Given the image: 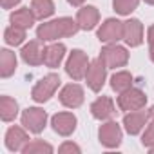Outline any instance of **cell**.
I'll return each mask as SVG.
<instances>
[{
  "instance_id": "4316f807",
  "label": "cell",
  "mask_w": 154,
  "mask_h": 154,
  "mask_svg": "<svg viewBox=\"0 0 154 154\" xmlns=\"http://www.w3.org/2000/svg\"><path fill=\"white\" fill-rule=\"evenodd\" d=\"M141 143H143V147L154 145V120L147 125V129H145V132H143V138H141Z\"/></svg>"
},
{
  "instance_id": "44dd1931",
  "label": "cell",
  "mask_w": 154,
  "mask_h": 154,
  "mask_svg": "<svg viewBox=\"0 0 154 154\" xmlns=\"http://www.w3.org/2000/svg\"><path fill=\"white\" fill-rule=\"evenodd\" d=\"M18 114V103L11 96H2L0 98V118L2 122H13Z\"/></svg>"
},
{
  "instance_id": "6da1fadb",
  "label": "cell",
  "mask_w": 154,
  "mask_h": 154,
  "mask_svg": "<svg viewBox=\"0 0 154 154\" xmlns=\"http://www.w3.org/2000/svg\"><path fill=\"white\" fill-rule=\"evenodd\" d=\"M78 29H80V26L76 20H72L69 17H62L58 20H51V22L38 26L36 36L42 42H53V40H58L63 36H72L78 33Z\"/></svg>"
},
{
  "instance_id": "30bf717a",
  "label": "cell",
  "mask_w": 154,
  "mask_h": 154,
  "mask_svg": "<svg viewBox=\"0 0 154 154\" xmlns=\"http://www.w3.org/2000/svg\"><path fill=\"white\" fill-rule=\"evenodd\" d=\"M60 103L69 107V109H76L84 103V89L78 84H69L62 89L60 93Z\"/></svg>"
},
{
  "instance_id": "8fae6325",
  "label": "cell",
  "mask_w": 154,
  "mask_h": 154,
  "mask_svg": "<svg viewBox=\"0 0 154 154\" xmlns=\"http://www.w3.org/2000/svg\"><path fill=\"white\" fill-rule=\"evenodd\" d=\"M123 40L131 47H138L143 42V26L138 18H131L123 22Z\"/></svg>"
},
{
  "instance_id": "8992f818",
  "label": "cell",
  "mask_w": 154,
  "mask_h": 154,
  "mask_svg": "<svg viewBox=\"0 0 154 154\" xmlns=\"http://www.w3.org/2000/svg\"><path fill=\"white\" fill-rule=\"evenodd\" d=\"M45 123H47V112L40 107H29L22 112V125L33 134H40L45 129Z\"/></svg>"
},
{
  "instance_id": "d4e9b609",
  "label": "cell",
  "mask_w": 154,
  "mask_h": 154,
  "mask_svg": "<svg viewBox=\"0 0 154 154\" xmlns=\"http://www.w3.org/2000/svg\"><path fill=\"white\" fill-rule=\"evenodd\" d=\"M24 38H26V29H22V27L11 26L4 31V40L9 45H20L24 42Z\"/></svg>"
},
{
  "instance_id": "9c48e42d",
  "label": "cell",
  "mask_w": 154,
  "mask_h": 154,
  "mask_svg": "<svg viewBox=\"0 0 154 154\" xmlns=\"http://www.w3.org/2000/svg\"><path fill=\"white\" fill-rule=\"evenodd\" d=\"M122 127L116 123V122H107L100 127L98 131V138H100V143L107 149H114L122 143Z\"/></svg>"
},
{
  "instance_id": "d6986e66",
  "label": "cell",
  "mask_w": 154,
  "mask_h": 154,
  "mask_svg": "<svg viewBox=\"0 0 154 154\" xmlns=\"http://www.w3.org/2000/svg\"><path fill=\"white\" fill-rule=\"evenodd\" d=\"M9 20H11V24H13V26H17V27L29 29V27L35 24L36 17H35L33 9H29V8H22V9H17L15 13H11Z\"/></svg>"
},
{
  "instance_id": "2e32d148",
  "label": "cell",
  "mask_w": 154,
  "mask_h": 154,
  "mask_svg": "<svg viewBox=\"0 0 154 154\" xmlns=\"http://www.w3.org/2000/svg\"><path fill=\"white\" fill-rule=\"evenodd\" d=\"M27 141H29L27 132H26L22 127H18V125L11 127V129L6 132V147H8L11 152H18V150H22L24 145H26Z\"/></svg>"
},
{
  "instance_id": "d6a6232c",
  "label": "cell",
  "mask_w": 154,
  "mask_h": 154,
  "mask_svg": "<svg viewBox=\"0 0 154 154\" xmlns=\"http://www.w3.org/2000/svg\"><path fill=\"white\" fill-rule=\"evenodd\" d=\"M145 4H150V6H154V0H145Z\"/></svg>"
},
{
  "instance_id": "5b68a950",
  "label": "cell",
  "mask_w": 154,
  "mask_h": 154,
  "mask_svg": "<svg viewBox=\"0 0 154 154\" xmlns=\"http://www.w3.org/2000/svg\"><path fill=\"white\" fill-rule=\"evenodd\" d=\"M145 103H147V96L138 87H129L127 91L120 93V96H118V107L122 111H125V112L143 109Z\"/></svg>"
},
{
  "instance_id": "5bb4252c",
  "label": "cell",
  "mask_w": 154,
  "mask_h": 154,
  "mask_svg": "<svg viewBox=\"0 0 154 154\" xmlns=\"http://www.w3.org/2000/svg\"><path fill=\"white\" fill-rule=\"evenodd\" d=\"M149 118H150V114L149 112H145V111H131V112H127L125 114V118H123V125H125V131L129 132V134H138V132H141V129L145 127V123L149 122Z\"/></svg>"
},
{
  "instance_id": "603a6c76",
  "label": "cell",
  "mask_w": 154,
  "mask_h": 154,
  "mask_svg": "<svg viewBox=\"0 0 154 154\" xmlns=\"http://www.w3.org/2000/svg\"><path fill=\"white\" fill-rule=\"evenodd\" d=\"M31 9L38 20H44L54 13V4H53V0H33Z\"/></svg>"
},
{
  "instance_id": "7a4b0ae2",
  "label": "cell",
  "mask_w": 154,
  "mask_h": 154,
  "mask_svg": "<svg viewBox=\"0 0 154 154\" xmlns=\"http://www.w3.org/2000/svg\"><path fill=\"white\" fill-rule=\"evenodd\" d=\"M58 85H60V76L54 74V72H49V74H45L44 78L33 87L31 98H33L35 102H38V103H44V102H47V100L56 93Z\"/></svg>"
},
{
  "instance_id": "7c38bea8",
  "label": "cell",
  "mask_w": 154,
  "mask_h": 154,
  "mask_svg": "<svg viewBox=\"0 0 154 154\" xmlns=\"http://www.w3.org/2000/svg\"><path fill=\"white\" fill-rule=\"evenodd\" d=\"M116 112L118 111L114 107V102L109 96H100L91 103V114L96 120H111L116 116Z\"/></svg>"
},
{
  "instance_id": "f1b7e54d",
  "label": "cell",
  "mask_w": 154,
  "mask_h": 154,
  "mask_svg": "<svg viewBox=\"0 0 154 154\" xmlns=\"http://www.w3.org/2000/svg\"><path fill=\"white\" fill-rule=\"evenodd\" d=\"M147 38H149V56H150V60L154 62V24L149 27Z\"/></svg>"
},
{
  "instance_id": "52a82bcc",
  "label": "cell",
  "mask_w": 154,
  "mask_h": 154,
  "mask_svg": "<svg viewBox=\"0 0 154 154\" xmlns=\"http://www.w3.org/2000/svg\"><path fill=\"white\" fill-rule=\"evenodd\" d=\"M100 58L105 62L107 69H116V67H123L129 62V53H127L125 47L116 45V44H111V45H105L102 49Z\"/></svg>"
},
{
  "instance_id": "836d02e7",
  "label": "cell",
  "mask_w": 154,
  "mask_h": 154,
  "mask_svg": "<svg viewBox=\"0 0 154 154\" xmlns=\"http://www.w3.org/2000/svg\"><path fill=\"white\" fill-rule=\"evenodd\" d=\"M149 150H150V152L154 154V145H150V147H149Z\"/></svg>"
},
{
  "instance_id": "9a60e30c",
  "label": "cell",
  "mask_w": 154,
  "mask_h": 154,
  "mask_svg": "<svg viewBox=\"0 0 154 154\" xmlns=\"http://www.w3.org/2000/svg\"><path fill=\"white\" fill-rule=\"evenodd\" d=\"M44 49H42V40H31L22 49V60L29 65H40L44 63Z\"/></svg>"
},
{
  "instance_id": "277c9868",
  "label": "cell",
  "mask_w": 154,
  "mask_h": 154,
  "mask_svg": "<svg viewBox=\"0 0 154 154\" xmlns=\"http://www.w3.org/2000/svg\"><path fill=\"white\" fill-rule=\"evenodd\" d=\"M105 78H107V65L102 58H96L89 63L87 67V72H85V80H87V85L91 91L94 93H100L103 84H105Z\"/></svg>"
},
{
  "instance_id": "cb8c5ba5",
  "label": "cell",
  "mask_w": 154,
  "mask_h": 154,
  "mask_svg": "<svg viewBox=\"0 0 154 154\" xmlns=\"http://www.w3.org/2000/svg\"><path fill=\"white\" fill-rule=\"evenodd\" d=\"M22 152L24 154H36V152H40V154H44V152L45 154H51L53 152V145H49L44 140H33V141H27L24 145Z\"/></svg>"
},
{
  "instance_id": "1f68e13d",
  "label": "cell",
  "mask_w": 154,
  "mask_h": 154,
  "mask_svg": "<svg viewBox=\"0 0 154 154\" xmlns=\"http://www.w3.org/2000/svg\"><path fill=\"white\" fill-rule=\"evenodd\" d=\"M149 114H150V118H152V120H154V105H152V107H150V111H149Z\"/></svg>"
},
{
  "instance_id": "ac0fdd59",
  "label": "cell",
  "mask_w": 154,
  "mask_h": 154,
  "mask_svg": "<svg viewBox=\"0 0 154 154\" xmlns=\"http://www.w3.org/2000/svg\"><path fill=\"white\" fill-rule=\"evenodd\" d=\"M65 56V45L63 44H51L44 49V63L51 69L58 67Z\"/></svg>"
},
{
  "instance_id": "f546056e",
  "label": "cell",
  "mask_w": 154,
  "mask_h": 154,
  "mask_svg": "<svg viewBox=\"0 0 154 154\" xmlns=\"http://www.w3.org/2000/svg\"><path fill=\"white\" fill-rule=\"evenodd\" d=\"M17 4H20V0H2V8H4V9H11V8H15Z\"/></svg>"
},
{
  "instance_id": "7402d4cb",
  "label": "cell",
  "mask_w": 154,
  "mask_h": 154,
  "mask_svg": "<svg viewBox=\"0 0 154 154\" xmlns=\"http://www.w3.org/2000/svg\"><path fill=\"white\" fill-rule=\"evenodd\" d=\"M111 87H112V91H116V93L127 91L129 87H132V74L127 72V71L114 72L112 78H111Z\"/></svg>"
},
{
  "instance_id": "4dcf8cb0",
  "label": "cell",
  "mask_w": 154,
  "mask_h": 154,
  "mask_svg": "<svg viewBox=\"0 0 154 154\" xmlns=\"http://www.w3.org/2000/svg\"><path fill=\"white\" fill-rule=\"evenodd\" d=\"M67 2H69L71 6H82V4L85 2V0H67Z\"/></svg>"
},
{
  "instance_id": "ba28073f",
  "label": "cell",
  "mask_w": 154,
  "mask_h": 154,
  "mask_svg": "<svg viewBox=\"0 0 154 154\" xmlns=\"http://www.w3.org/2000/svg\"><path fill=\"white\" fill-rule=\"evenodd\" d=\"M123 38V22L116 18H107L98 29V40L103 44H116Z\"/></svg>"
},
{
  "instance_id": "ffe728a7",
  "label": "cell",
  "mask_w": 154,
  "mask_h": 154,
  "mask_svg": "<svg viewBox=\"0 0 154 154\" xmlns=\"http://www.w3.org/2000/svg\"><path fill=\"white\" fill-rule=\"evenodd\" d=\"M17 71V56L9 49L0 51V76L2 78H9V76Z\"/></svg>"
},
{
  "instance_id": "3957f363",
  "label": "cell",
  "mask_w": 154,
  "mask_h": 154,
  "mask_svg": "<svg viewBox=\"0 0 154 154\" xmlns=\"http://www.w3.org/2000/svg\"><path fill=\"white\" fill-rule=\"evenodd\" d=\"M87 67H89V58L84 51L80 49H74L69 58H67V63H65V71L67 74L71 76L72 80H82L85 78V72H87Z\"/></svg>"
},
{
  "instance_id": "4fadbf2b",
  "label": "cell",
  "mask_w": 154,
  "mask_h": 154,
  "mask_svg": "<svg viewBox=\"0 0 154 154\" xmlns=\"http://www.w3.org/2000/svg\"><path fill=\"white\" fill-rule=\"evenodd\" d=\"M51 125L60 136H69L76 129V116L72 112H58L51 118Z\"/></svg>"
},
{
  "instance_id": "484cf974",
  "label": "cell",
  "mask_w": 154,
  "mask_h": 154,
  "mask_svg": "<svg viewBox=\"0 0 154 154\" xmlns=\"http://www.w3.org/2000/svg\"><path fill=\"white\" fill-rule=\"evenodd\" d=\"M140 4V0H112V8L118 15H131Z\"/></svg>"
},
{
  "instance_id": "e0dca14e",
  "label": "cell",
  "mask_w": 154,
  "mask_h": 154,
  "mask_svg": "<svg viewBox=\"0 0 154 154\" xmlns=\"http://www.w3.org/2000/svg\"><path fill=\"white\" fill-rule=\"evenodd\" d=\"M98 20H100V13L94 6H84L82 9H78V15H76V22H78L80 29L84 31L94 29Z\"/></svg>"
},
{
  "instance_id": "83f0119b",
  "label": "cell",
  "mask_w": 154,
  "mask_h": 154,
  "mask_svg": "<svg viewBox=\"0 0 154 154\" xmlns=\"http://www.w3.org/2000/svg\"><path fill=\"white\" fill-rule=\"evenodd\" d=\"M58 152L60 154H67V152H74V154H80L82 152V149L76 145V143H71V141H65L60 149H58Z\"/></svg>"
}]
</instances>
